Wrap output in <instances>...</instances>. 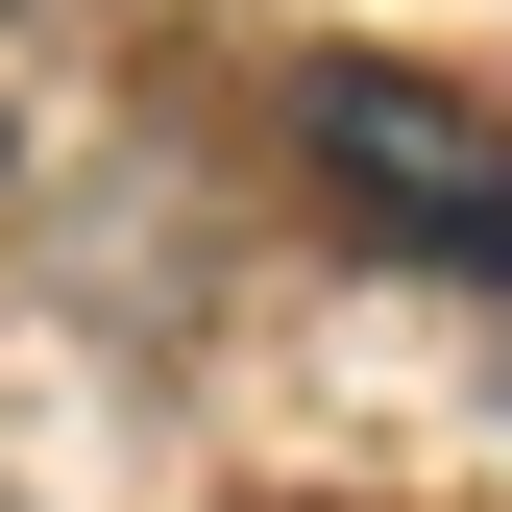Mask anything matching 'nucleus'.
I'll list each match as a JSON object with an SVG mask.
<instances>
[{
	"instance_id": "1",
	"label": "nucleus",
	"mask_w": 512,
	"mask_h": 512,
	"mask_svg": "<svg viewBox=\"0 0 512 512\" xmlns=\"http://www.w3.org/2000/svg\"><path fill=\"white\" fill-rule=\"evenodd\" d=\"M293 147H317V196H342L366 244H415V269H488L512 293V122L488 98H439V74H293Z\"/></svg>"
}]
</instances>
